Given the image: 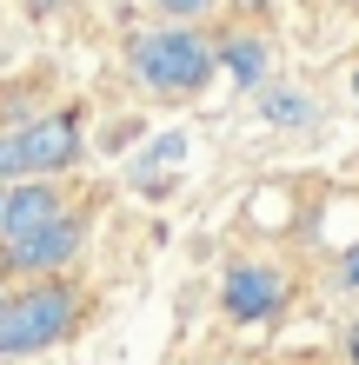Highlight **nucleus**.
<instances>
[{"label": "nucleus", "instance_id": "1", "mask_svg": "<svg viewBox=\"0 0 359 365\" xmlns=\"http://www.w3.org/2000/svg\"><path fill=\"white\" fill-rule=\"evenodd\" d=\"M126 73L140 80L153 100H193L213 87L220 60H213V40L200 27H173V20H160V27H140L126 40Z\"/></svg>", "mask_w": 359, "mask_h": 365}, {"label": "nucleus", "instance_id": "2", "mask_svg": "<svg viewBox=\"0 0 359 365\" xmlns=\"http://www.w3.org/2000/svg\"><path fill=\"white\" fill-rule=\"evenodd\" d=\"M80 312H87V292L74 286V272H54V279H14L7 292V312H0V359H34L74 339Z\"/></svg>", "mask_w": 359, "mask_h": 365}, {"label": "nucleus", "instance_id": "3", "mask_svg": "<svg viewBox=\"0 0 359 365\" xmlns=\"http://www.w3.org/2000/svg\"><path fill=\"white\" fill-rule=\"evenodd\" d=\"M87 160V113L80 106H54L20 126H0V186L14 180H67Z\"/></svg>", "mask_w": 359, "mask_h": 365}, {"label": "nucleus", "instance_id": "4", "mask_svg": "<svg viewBox=\"0 0 359 365\" xmlns=\"http://www.w3.org/2000/svg\"><path fill=\"white\" fill-rule=\"evenodd\" d=\"M87 232H93V220H87L80 206H67V212L47 220V226L20 232V240H0V272H7V279H54V272H74L80 252H87Z\"/></svg>", "mask_w": 359, "mask_h": 365}, {"label": "nucleus", "instance_id": "5", "mask_svg": "<svg viewBox=\"0 0 359 365\" xmlns=\"http://www.w3.org/2000/svg\"><path fill=\"white\" fill-rule=\"evenodd\" d=\"M220 312L233 326H273L293 312V272L273 259H226L220 266Z\"/></svg>", "mask_w": 359, "mask_h": 365}, {"label": "nucleus", "instance_id": "6", "mask_svg": "<svg viewBox=\"0 0 359 365\" xmlns=\"http://www.w3.org/2000/svg\"><path fill=\"white\" fill-rule=\"evenodd\" d=\"M67 206L74 200H67V186H60V180H14L7 186V206H0V240H20V232L60 220Z\"/></svg>", "mask_w": 359, "mask_h": 365}, {"label": "nucleus", "instance_id": "7", "mask_svg": "<svg viewBox=\"0 0 359 365\" xmlns=\"http://www.w3.org/2000/svg\"><path fill=\"white\" fill-rule=\"evenodd\" d=\"M213 60H220V73L233 80V87H266V67H273V47H266V34H226L213 40Z\"/></svg>", "mask_w": 359, "mask_h": 365}, {"label": "nucleus", "instance_id": "8", "mask_svg": "<svg viewBox=\"0 0 359 365\" xmlns=\"http://www.w3.org/2000/svg\"><path fill=\"white\" fill-rule=\"evenodd\" d=\"M260 113L273 120V126H313V100L300 93V87H260Z\"/></svg>", "mask_w": 359, "mask_h": 365}, {"label": "nucleus", "instance_id": "9", "mask_svg": "<svg viewBox=\"0 0 359 365\" xmlns=\"http://www.w3.org/2000/svg\"><path fill=\"white\" fill-rule=\"evenodd\" d=\"M160 20H173V27H200V20L220 14V0H153Z\"/></svg>", "mask_w": 359, "mask_h": 365}, {"label": "nucleus", "instance_id": "10", "mask_svg": "<svg viewBox=\"0 0 359 365\" xmlns=\"http://www.w3.org/2000/svg\"><path fill=\"white\" fill-rule=\"evenodd\" d=\"M333 292H359V240L333 259Z\"/></svg>", "mask_w": 359, "mask_h": 365}, {"label": "nucleus", "instance_id": "11", "mask_svg": "<svg viewBox=\"0 0 359 365\" xmlns=\"http://www.w3.org/2000/svg\"><path fill=\"white\" fill-rule=\"evenodd\" d=\"M340 359H346V365H359V319L340 332Z\"/></svg>", "mask_w": 359, "mask_h": 365}, {"label": "nucleus", "instance_id": "12", "mask_svg": "<svg viewBox=\"0 0 359 365\" xmlns=\"http://www.w3.org/2000/svg\"><path fill=\"white\" fill-rule=\"evenodd\" d=\"M27 7H34L40 20H47V14H60V7H74V0H27Z\"/></svg>", "mask_w": 359, "mask_h": 365}, {"label": "nucleus", "instance_id": "13", "mask_svg": "<svg viewBox=\"0 0 359 365\" xmlns=\"http://www.w3.org/2000/svg\"><path fill=\"white\" fill-rule=\"evenodd\" d=\"M346 93H353V113H359V67H353V80H346Z\"/></svg>", "mask_w": 359, "mask_h": 365}, {"label": "nucleus", "instance_id": "14", "mask_svg": "<svg viewBox=\"0 0 359 365\" xmlns=\"http://www.w3.org/2000/svg\"><path fill=\"white\" fill-rule=\"evenodd\" d=\"M7 292H14V279H7V272H0V312H7Z\"/></svg>", "mask_w": 359, "mask_h": 365}, {"label": "nucleus", "instance_id": "15", "mask_svg": "<svg viewBox=\"0 0 359 365\" xmlns=\"http://www.w3.org/2000/svg\"><path fill=\"white\" fill-rule=\"evenodd\" d=\"M233 7H246V14H260V7H273V0H233Z\"/></svg>", "mask_w": 359, "mask_h": 365}, {"label": "nucleus", "instance_id": "16", "mask_svg": "<svg viewBox=\"0 0 359 365\" xmlns=\"http://www.w3.org/2000/svg\"><path fill=\"white\" fill-rule=\"evenodd\" d=\"M0 206H7V186H0Z\"/></svg>", "mask_w": 359, "mask_h": 365}, {"label": "nucleus", "instance_id": "17", "mask_svg": "<svg viewBox=\"0 0 359 365\" xmlns=\"http://www.w3.org/2000/svg\"><path fill=\"white\" fill-rule=\"evenodd\" d=\"M220 365H240V359H220Z\"/></svg>", "mask_w": 359, "mask_h": 365}]
</instances>
